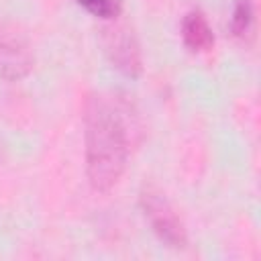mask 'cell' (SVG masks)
Returning a JSON list of instances; mask_svg holds the SVG:
<instances>
[{
  "label": "cell",
  "mask_w": 261,
  "mask_h": 261,
  "mask_svg": "<svg viewBox=\"0 0 261 261\" xmlns=\"http://www.w3.org/2000/svg\"><path fill=\"white\" fill-rule=\"evenodd\" d=\"M126 120L104 94L88 98L84 108V155L86 177L92 190L106 194L118 186L128 163Z\"/></svg>",
  "instance_id": "cell-1"
},
{
  "label": "cell",
  "mask_w": 261,
  "mask_h": 261,
  "mask_svg": "<svg viewBox=\"0 0 261 261\" xmlns=\"http://www.w3.org/2000/svg\"><path fill=\"white\" fill-rule=\"evenodd\" d=\"M139 206L143 210V216L147 218L151 230L155 237L169 249H186L188 247V230L173 208V204L167 200V196L155 188V186H143L139 192Z\"/></svg>",
  "instance_id": "cell-2"
},
{
  "label": "cell",
  "mask_w": 261,
  "mask_h": 261,
  "mask_svg": "<svg viewBox=\"0 0 261 261\" xmlns=\"http://www.w3.org/2000/svg\"><path fill=\"white\" fill-rule=\"evenodd\" d=\"M33 53L24 39L12 31L0 29V77L8 82L22 80L33 69Z\"/></svg>",
  "instance_id": "cell-4"
},
{
  "label": "cell",
  "mask_w": 261,
  "mask_h": 261,
  "mask_svg": "<svg viewBox=\"0 0 261 261\" xmlns=\"http://www.w3.org/2000/svg\"><path fill=\"white\" fill-rule=\"evenodd\" d=\"M230 33L243 43L255 39V0H237L230 16Z\"/></svg>",
  "instance_id": "cell-6"
},
{
  "label": "cell",
  "mask_w": 261,
  "mask_h": 261,
  "mask_svg": "<svg viewBox=\"0 0 261 261\" xmlns=\"http://www.w3.org/2000/svg\"><path fill=\"white\" fill-rule=\"evenodd\" d=\"M100 43L112 67H116L124 77L137 80L143 73L141 45L128 24L118 22V18L106 20L100 29Z\"/></svg>",
  "instance_id": "cell-3"
},
{
  "label": "cell",
  "mask_w": 261,
  "mask_h": 261,
  "mask_svg": "<svg viewBox=\"0 0 261 261\" xmlns=\"http://www.w3.org/2000/svg\"><path fill=\"white\" fill-rule=\"evenodd\" d=\"M181 41L188 51L204 53L214 45V31L202 10H190L181 20Z\"/></svg>",
  "instance_id": "cell-5"
},
{
  "label": "cell",
  "mask_w": 261,
  "mask_h": 261,
  "mask_svg": "<svg viewBox=\"0 0 261 261\" xmlns=\"http://www.w3.org/2000/svg\"><path fill=\"white\" fill-rule=\"evenodd\" d=\"M86 12L100 20H116L122 14V0H75Z\"/></svg>",
  "instance_id": "cell-7"
}]
</instances>
